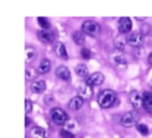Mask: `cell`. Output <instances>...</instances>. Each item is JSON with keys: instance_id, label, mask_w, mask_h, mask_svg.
Listing matches in <instances>:
<instances>
[{"instance_id": "1", "label": "cell", "mask_w": 152, "mask_h": 138, "mask_svg": "<svg viewBox=\"0 0 152 138\" xmlns=\"http://www.w3.org/2000/svg\"><path fill=\"white\" fill-rule=\"evenodd\" d=\"M115 100H116V93L112 89H104L97 96V102L102 108H109L110 106L114 105Z\"/></svg>"}, {"instance_id": "2", "label": "cell", "mask_w": 152, "mask_h": 138, "mask_svg": "<svg viewBox=\"0 0 152 138\" xmlns=\"http://www.w3.org/2000/svg\"><path fill=\"white\" fill-rule=\"evenodd\" d=\"M82 32L89 37H97L101 32V26L95 20H84L82 23Z\"/></svg>"}, {"instance_id": "3", "label": "cell", "mask_w": 152, "mask_h": 138, "mask_svg": "<svg viewBox=\"0 0 152 138\" xmlns=\"http://www.w3.org/2000/svg\"><path fill=\"white\" fill-rule=\"evenodd\" d=\"M50 118L56 125H65V123L69 120V117L66 112L59 107H55L50 112Z\"/></svg>"}, {"instance_id": "4", "label": "cell", "mask_w": 152, "mask_h": 138, "mask_svg": "<svg viewBox=\"0 0 152 138\" xmlns=\"http://www.w3.org/2000/svg\"><path fill=\"white\" fill-rule=\"evenodd\" d=\"M139 120V113L137 109H132V111H128L126 112L122 117H121V125L124 127H132L134 126Z\"/></svg>"}, {"instance_id": "5", "label": "cell", "mask_w": 152, "mask_h": 138, "mask_svg": "<svg viewBox=\"0 0 152 138\" xmlns=\"http://www.w3.org/2000/svg\"><path fill=\"white\" fill-rule=\"evenodd\" d=\"M127 44L133 48H139L144 44V34L140 32H129L127 34Z\"/></svg>"}, {"instance_id": "6", "label": "cell", "mask_w": 152, "mask_h": 138, "mask_svg": "<svg viewBox=\"0 0 152 138\" xmlns=\"http://www.w3.org/2000/svg\"><path fill=\"white\" fill-rule=\"evenodd\" d=\"M129 102H131V105H132L137 111L140 109V108H142V107H144L142 94H141L140 92H138V90L131 92V94H129Z\"/></svg>"}, {"instance_id": "7", "label": "cell", "mask_w": 152, "mask_h": 138, "mask_svg": "<svg viewBox=\"0 0 152 138\" xmlns=\"http://www.w3.org/2000/svg\"><path fill=\"white\" fill-rule=\"evenodd\" d=\"M118 29L121 34H125L127 32H131L132 30V20L128 17H121L118 21Z\"/></svg>"}, {"instance_id": "8", "label": "cell", "mask_w": 152, "mask_h": 138, "mask_svg": "<svg viewBox=\"0 0 152 138\" xmlns=\"http://www.w3.org/2000/svg\"><path fill=\"white\" fill-rule=\"evenodd\" d=\"M104 81V76L101 73H94L91 75H89V77L87 79L86 83L89 84L90 87H96V86H101Z\"/></svg>"}, {"instance_id": "9", "label": "cell", "mask_w": 152, "mask_h": 138, "mask_svg": "<svg viewBox=\"0 0 152 138\" xmlns=\"http://www.w3.org/2000/svg\"><path fill=\"white\" fill-rule=\"evenodd\" d=\"M37 37H38V39H39L42 43H45V44L52 43L53 39H55L53 32L50 31V30H39V31L37 32Z\"/></svg>"}, {"instance_id": "10", "label": "cell", "mask_w": 152, "mask_h": 138, "mask_svg": "<svg viewBox=\"0 0 152 138\" xmlns=\"http://www.w3.org/2000/svg\"><path fill=\"white\" fill-rule=\"evenodd\" d=\"M56 76L59 79V80H62V81H70V79H71V73H70V70H69V68L68 67H65V65H59V67H57L56 68Z\"/></svg>"}, {"instance_id": "11", "label": "cell", "mask_w": 152, "mask_h": 138, "mask_svg": "<svg viewBox=\"0 0 152 138\" xmlns=\"http://www.w3.org/2000/svg\"><path fill=\"white\" fill-rule=\"evenodd\" d=\"M77 93H78V96H81L83 100H88V99H90L93 96V89L87 83L80 84L78 88H77Z\"/></svg>"}, {"instance_id": "12", "label": "cell", "mask_w": 152, "mask_h": 138, "mask_svg": "<svg viewBox=\"0 0 152 138\" xmlns=\"http://www.w3.org/2000/svg\"><path fill=\"white\" fill-rule=\"evenodd\" d=\"M55 54L57 57L62 58V59H66L68 58V52H66V48L62 42H56L55 46H53Z\"/></svg>"}, {"instance_id": "13", "label": "cell", "mask_w": 152, "mask_h": 138, "mask_svg": "<svg viewBox=\"0 0 152 138\" xmlns=\"http://www.w3.org/2000/svg\"><path fill=\"white\" fill-rule=\"evenodd\" d=\"M45 89H46V83L43 80H34L31 83V90L36 94H42L45 92Z\"/></svg>"}, {"instance_id": "14", "label": "cell", "mask_w": 152, "mask_h": 138, "mask_svg": "<svg viewBox=\"0 0 152 138\" xmlns=\"http://www.w3.org/2000/svg\"><path fill=\"white\" fill-rule=\"evenodd\" d=\"M110 61L116 64V65H125L127 63V59L125 57V55L121 52V51H116V52H113L110 55Z\"/></svg>"}, {"instance_id": "15", "label": "cell", "mask_w": 152, "mask_h": 138, "mask_svg": "<svg viewBox=\"0 0 152 138\" xmlns=\"http://www.w3.org/2000/svg\"><path fill=\"white\" fill-rule=\"evenodd\" d=\"M50 69H51V62H50L48 58H43V59L39 62L37 70H38V74L44 75V74H48V73L50 71Z\"/></svg>"}, {"instance_id": "16", "label": "cell", "mask_w": 152, "mask_h": 138, "mask_svg": "<svg viewBox=\"0 0 152 138\" xmlns=\"http://www.w3.org/2000/svg\"><path fill=\"white\" fill-rule=\"evenodd\" d=\"M30 137L31 138H45L46 131L40 126H33L30 130Z\"/></svg>"}, {"instance_id": "17", "label": "cell", "mask_w": 152, "mask_h": 138, "mask_svg": "<svg viewBox=\"0 0 152 138\" xmlns=\"http://www.w3.org/2000/svg\"><path fill=\"white\" fill-rule=\"evenodd\" d=\"M83 102H84V100L81 98V96H74L70 101H69V108L70 109H72V111H77V109H80L81 107H82V105H83Z\"/></svg>"}, {"instance_id": "18", "label": "cell", "mask_w": 152, "mask_h": 138, "mask_svg": "<svg viewBox=\"0 0 152 138\" xmlns=\"http://www.w3.org/2000/svg\"><path fill=\"white\" fill-rule=\"evenodd\" d=\"M142 99H144V108L146 112L152 113V93L150 92H145L142 94Z\"/></svg>"}, {"instance_id": "19", "label": "cell", "mask_w": 152, "mask_h": 138, "mask_svg": "<svg viewBox=\"0 0 152 138\" xmlns=\"http://www.w3.org/2000/svg\"><path fill=\"white\" fill-rule=\"evenodd\" d=\"M126 43H127V38H125V37L121 34V36H119V37L115 38V40H114V46H115V49H116L118 51H121V50L125 49Z\"/></svg>"}, {"instance_id": "20", "label": "cell", "mask_w": 152, "mask_h": 138, "mask_svg": "<svg viewBox=\"0 0 152 138\" xmlns=\"http://www.w3.org/2000/svg\"><path fill=\"white\" fill-rule=\"evenodd\" d=\"M72 39H74V42H75L76 45H83L84 44V40H86L84 33L82 31H76V32L72 33Z\"/></svg>"}, {"instance_id": "21", "label": "cell", "mask_w": 152, "mask_h": 138, "mask_svg": "<svg viewBox=\"0 0 152 138\" xmlns=\"http://www.w3.org/2000/svg\"><path fill=\"white\" fill-rule=\"evenodd\" d=\"M75 73H76L78 76L84 77V76H87V75H88V68H87V65H86V64H83V63L77 64V65L75 67Z\"/></svg>"}, {"instance_id": "22", "label": "cell", "mask_w": 152, "mask_h": 138, "mask_svg": "<svg viewBox=\"0 0 152 138\" xmlns=\"http://www.w3.org/2000/svg\"><path fill=\"white\" fill-rule=\"evenodd\" d=\"M25 55H26V61H32L36 57V50L32 46H26L25 48Z\"/></svg>"}, {"instance_id": "23", "label": "cell", "mask_w": 152, "mask_h": 138, "mask_svg": "<svg viewBox=\"0 0 152 138\" xmlns=\"http://www.w3.org/2000/svg\"><path fill=\"white\" fill-rule=\"evenodd\" d=\"M37 21H38V24L40 25V27H42L43 30H49L50 23H49V20H48L46 18H44V17H38V18H37Z\"/></svg>"}, {"instance_id": "24", "label": "cell", "mask_w": 152, "mask_h": 138, "mask_svg": "<svg viewBox=\"0 0 152 138\" xmlns=\"http://www.w3.org/2000/svg\"><path fill=\"white\" fill-rule=\"evenodd\" d=\"M37 74H38V70H34L33 68H28V69H26V73H25L26 79H28V80H34L36 76H37Z\"/></svg>"}, {"instance_id": "25", "label": "cell", "mask_w": 152, "mask_h": 138, "mask_svg": "<svg viewBox=\"0 0 152 138\" xmlns=\"http://www.w3.org/2000/svg\"><path fill=\"white\" fill-rule=\"evenodd\" d=\"M77 126H78V124H77L75 120H70V119H69V120L65 123V128H64V130L71 132V130H76Z\"/></svg>"}, {"instance_id": "26", "label": "cell", "mask_w": 152, "mask_h": 138, "mask_svg": "<svg viewBox=\"0 0 152 138\" xmlns=\"http://www.w3.org/2000/svg\"><path fill=\"white\" fill-rule=\"evenodd\" d=\"M137 130H138L142 136H147L148 132H150L147 125H145V124H138V125H137Z\"/></svg>"}, {"instance_id": "27", "label": "cell", "mask_w": 152, "mask_h": 138, "mask_svg": "<svg viewBox=\"0 0 152 138\" xmlns=\"http://www.w3.org/2000/svg\"><path fill=\"white\" fill-rule=\"evenodd\" d=\"M59 136L62 138H75V134L72 132H70V131H66V130H62L59 132Z\"/></svg>"}, {"instance_id": "28", "label": "cell", "mask_w": 152, "mask_h": 138, "mask_svg": "<svg viewBox=\"0 0 152 138\" xmlns=\"http://www.w3.org/2000/svg\"><path fill=\"white\" fill-rule=\"evenodd\" d=\"M25 112H26V115L32 112V102L28 99H25Z\"/></svg>"}, {"instance_id": "29", "label": "cell", "mask_w": 152, "mask_h": 138, "mask_svg": "<svg viewBox=\"0 0 152 138\" xmlns=\"http://www.w3.org/2000/svg\"><path fill=\"white\" fill-rule=\"evenodd\" d=\"M81 56H82V58H84V59L90 58V50H89V49L83 48V49L81 50Z\"/></svg>"}, {"instance_id": "30", "label": "cell", "mask_w": 152, "mask_h": 138, "mask_svg": "<svg viewBox=\"0 0 152 138\" xmlns=\"http://www.w3.org/2000/svg\"><path fill=\"white\" fill-rule=\"evenodd\" d=\"M28 124H30V119H28V117L26 115V117H25V126L27 127V126H28Z\"/></svg>"}, {"instance_id": "31", "label": "cell", "mask_w": 152, "mask_h": 138, "mask_svg": "<svg viewBox=\"0 0 152 138\" xmlns=\"http://www.w3.org/2000/svg\"><path fill=\"white\" fill-rule=\"evenodd\" d=\"M148 63H150V64L152 65V52H151V54L148 55Z\"/></svg>"}, {"instance_id": "32", "label": "cell", "mask_w": 152, "mask_h": 138, "mask_svg": "<svg viewBox=\"0 0 152 138\" xmlns=\"http://www.w3.org/2000/svg\"><path fill=\"white\" fill-rule=\"evenodd\" d=\"M151 90H152V82H151Z\"/></svg>"}]
</instances>
